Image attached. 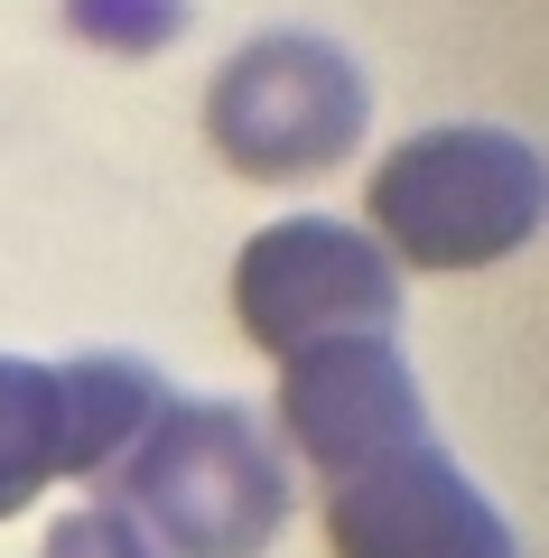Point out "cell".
I'll return each instance as SVG.
<instances>
[{
	"mask_svg": "<svg viewBox=\"0 0 549 558\" xmlns=\"http://www.w3.org/2000/svg\"><path fill=\"white\" fill-rule=\"evenodd\" d=\"M103 494L168 558H261L289 521V465L234 400H158Z\"/></svg>",
	"mask_w": 549,
	"mask_h": 558,
	"instance_id": "6da1fadb",
	"label": "cell"
},
{
	"mask_svg": "<svg viewBox=\"0 0 549 558\" xmlns=\"http://www.w3.org/2000/svg\"><path fill=\"white\" fill-rule=\"evenodd\" d=\"M540 205L549 178L530 140L485 131V121L419 131L373 168V233L410 270H485V260L522 252L540 233Z\"/></svg>",
	"mask_w": 549,
	"mask_h": 558,
	"instance_id": "7a4b0ae2",
	"label": "cell"
},
{
	"mask_svg": "<svg viewBox=\"0 0 549 558\" xmlns=\"http://www.w3.org/2000/svg\"><path fill=\"white\" fill-rule=\"evenodd\" d=\"M363 112H373V94H363L354 57L335 38H308V28H271V38L234 47L215 94H205V131H215L224 168L271 186L335 168L363 140Z\"/></svg>",
	"mask_w": 549,
	"mask_h": 558,
	"instance_id": "3957f363",
	"label": "cell"
},
{
	"mask_svg": "<svg viewBox=\"0 0 549 558\" xmlns=\"http://www.w3.org/2000/svg\"><path fill=\"white\" fill-rule=\"evenodd\" d=\"M234 317L261 354L289 363L298 344L326 336H392L401 317V270L373 233H354L335 215H289L271 233L242 242L234 260Z\"/></svg>",
	"mask_w": 549,
	"mask_h": 558,
	"instance_id": "277c9868",
	"label": "cell"
},
{
	"mask_svg": "<svg viewBox=\"0 0 549 558\" xmlns=\"http://www.w3.org/2000/svg\"><path fill=\"white\" fill-rule=\"evenodd\" d=\"M279 428L326 484H345L363 465L419 447L429 410H419V381L392 336H326L279 363Z\"/></svg>",
	"mask_w": 549,
	"mask_h": 558,
	"instance_id": "5b68a950",
	"label": "cell"
},
{
	"mask_svg": "<svg viewBox=\"0 0 549 558\" xmlns=\"http://www.w3.org/2000/svg\"><path fill=\"white\" fill-rule=\"evenodd\" d=\"M326 539H335V558H522L503 512L429 438L326 484Z\"/></svg>",
	"mask_w": 549,
	"mask_h": 558,
	"instance_id": "8992f818",
	"label": "cell"
},
{
	"mask_svg": "<svg viewBox=\"0 0 549 558\" xmlns=\"http://www.w3.org/2000/svg\"><path fill=\"white\" fill-rule=\"evenodd\" d=\"M168 400V381L140 354H75L57 363V410H65V475L103 484L121 465V447L150 428V410Z\"/></svg>",
	"mask_w": 549,
	"mask_h": 558,
	"instance_id": "52a82bcc",
	"label": "cell"
},
{
	"mask_svg": "<svg viewBox=\"0 0 549 558\" xmlns=\"http://www.w3.org/2000/svg\"><path fill=\"white\" fill-rule=\"evenodd\" d=\"M65 475V410H57V363L0 354V521L28 512Z\"/></svg>",
	"mask_w": 549,
	"mask_h": 558,
	"instance_id": "ba28073f",
	"label": "cell"
},
{
	"mask_svg": "<svg viewBox=\"0 0 549 558\" xmlns=\"http://www.w3.org/2000/svg\"><path fill=\"white\" fill-rule=\"evenodd\" d=\"M65 20H75V38L112 47V57H150L187 28V0H65Z\"/></svg>",
	"mask_w": 549,
	"mask_h": 558,
	"instance_id": "9c48e42d",
	"label": "cell"
},
{
	"mask_svg": "<svg viewBox=\"0 0 549 558\" xmlns=\"http://www.w3.org/2000/svg\"><path fill=\"white\" fill-rule=\"evenodd\" d=\"M38 558H168V549H158V539L140 531L112 494H103V502H84V512H65L57 531H47Z\"/></svg>",
	"mask_w": 549,
	"mask_h": 558,
	"instance_id": "30bf717a",
	"label": "cell"
}]
</instances>
